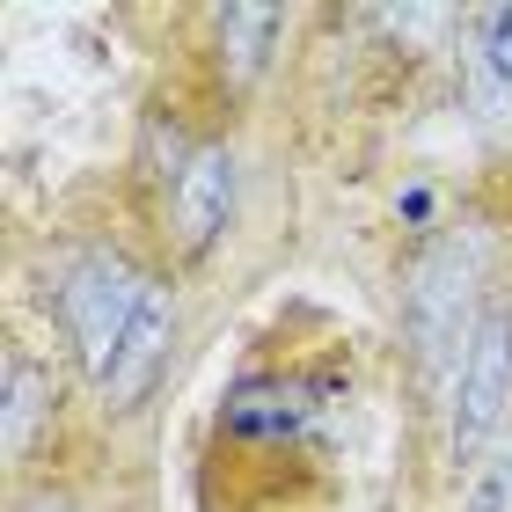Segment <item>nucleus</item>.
Masks as SVG:
<instances>
[{
  "mask_svg": "<svg viewBox=\"0 0 512 512\" xmlns=\"http://www.w3.org/2000/svg\"><path fill=\"white\" fill-rule=\"evenodd\" d=\"M476 278H483V235H447V242H432L417 256L410 293H403V322H410V344H417L425 366H439L461 337H476V322H469ZM461 352H469V344H461Z\"/></svg>",
  "mask_w": 512,
  "mask_h": 512,
  "instance_id": "1",
  "label": "nucleus"
},
{
  "mask_svg": "<svg viewBox=\"0 0 512 512\" xmlns=\"http://www.w3.org/2000/svg\"><path fill=\"white\" fill-rule=\"evenodd\" d=\"M139 300H147V278H139L125 256H110V249L81 256V264L59 278V322H66V337H74V352H81V366L96 381L110 374V359H118Z\"/></svg>",
  "mask_w": 512,
  "mask_h": 512,
  "instance_id": "2",
  "label": "nucleus"
},
{
  "mask_svg": "<svg viewBox=\"0 0 512 512\" xmlns=\"http://www.w3.org/2000/svg\"><path fill=\"white\" fill-rule=\"evenodd\" d=\"M505 410H512V308H491L476 322L469 352H461L454 425H447L454 461H476L483 447H491V432L505 425Z\"/></svg>",
  "mask_w": 512,
  "mask_h": 512,
  "instance_id": "3",
  "label": "nucleus"
},
{
  "mask_svg": "<svg viewBox=\"0 0 512 512\" xmlns=\"http://www.w3.org/2000/svg\"><path fill=\"white\" fill-rule=\"evenodd\" d=\"M169 330H176V300L169 286H147V300H139V315H132V330L118 344V359H110V374H103V395L110 403H139V395L154 388L161 374V359H169Z\"/></svg>",
  "mask_w": 512,
  "mask_h": 512,
  "instance_id": "4",
  "label": "nucleus"
},
{
  "mask_svg": "<svg viewBox=\"0 0 512 512\" xmlns=\"http://www.w3.org/2000/svg\"><path fill=\"white\" fill-rule=\"evenodd\" d=\"M235 213V154L227 147H198L191 169H176V227L183 249H213V235Z\"/></svg>",
  "mask_w": 512,
  "mask_h": 512,
  "instance_id": "5",
  "label": "nucleus"
},
{
  "mask_svg": "<svg viewBox=\"0 0 512 512\" xmlns=\"http://www.w3.org/2000/svg\"><path fill=\"white\" fill-rule=\"evenodd\" d=\"M220 37H227V52H235V81H249L256 66H264V44L278 37V15L271 8H227Z\"/></svg>",
  "mask_w": 512,
  "mask_h": 512,
  "instance_id": "6",
  "label": "nucleus"
},
{
  "mask_svg": "<svg viewBox=\"0 0 512 512\" xmlns=\"http://www.w3.org/2000/svg\"><path fill=\"white\" fill-rule=\"evenodd\" d=\"M37 410H44V381H37V366L30 359H8V454L30 447V425H37Z\"/></svg>",
  "mask_w": 512,
  "mask_h": 512,
  "instance_id": "7",
  "label": "nucleus"
},
{
  "mask_svg": "<svg viewBox=\"0 0 512 512\" xmlns=\"http://www.w3.org/2000/svg\"><path fill=\"white\" fill-rule=\"evenodd\" d=\"M461 512H512V439L476 461V476H469V498H461Z\"/></svg>",
  "mask_w": 512,
  "mask_h": 512,
  "instance_id": "8",
  "label": "nucleus"
},
{
  "mask_svg": "<svg viewBox=\"0 0 512 512\" xmlns=\"http://www.w3.org/2000/svg\"><path fill=\"white\" fill-rule=\"evenodd\" d=\"M476 30H483V66L512 81V8H483Z\"/></svg>",
  "mask_w": 512,
  "mask_h": 512,
  "instance_id": "9",
  "label": "nucleus"
},
{
  "mask_svg": "<svg viewBox=\"0 0 512 512\" xmlns=\"http://www.w3.org/2000/svg\"><path fill=\"white\" fill-rule=\"evenodd\" d=\"M37 512H66V505H37Z\"/></svg>",
  "mask_w": 512,
  "mask_h": 512,
  "instance_id": "10",
  "label": "nucleus"
}]
</instances>
